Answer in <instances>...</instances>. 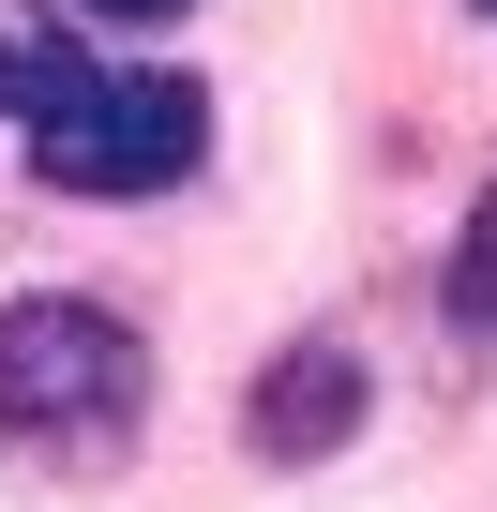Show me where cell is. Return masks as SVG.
I'll list each match as a JSON object with an SVG mask.
<instances>
[{
    "label": "cell",
    "mask_w": 497,
    "mask_h": 512,
    "mask_svg": "<svg viewBox=\"0 0 497 512\" xmlns=\"http://www.w3.org/2000/svg\"><path fill=\"white\" fill-rule=\"evenodd\" d=\"M362 422H377V362H362L347 332L272 347V362H257V392H241V452H257V467H332Z\"/></svg>",
    "instance_id": "3"
},
{
    "label": "cell",
    "mask_w": 497,
    "mask_h": 512,
    "mask_svg": "<svg viewBox=\"0 0 497 512\" xmlns=\"http://www.w3.org/2000/svg\"><path fill=\"white\" fill-rule=\"evenodd\" d=\"M16 151H31L46 196H91V211L181 196L211 166V76H181V61H91V91H61Z\"/></svg>",
    "instance_id": "2"
},
{
    "label": "cell",
    "mask_w": 497,
    "mask_h": 512,
    "mask_svg": "<svg viewBox=\"0 0 497 512\" xmlns=\"http://www.w3.org/2000/svg\"><path fill=\"white\" fill-rule=\"evenodd\" d=\"M437 302H452V332H497V181L467 196V226L437 256Z\"/></svg>",
    "instance_id": "5"
},
{
    "label": "cell",
    "mask_w": 497,
    "mask_h": 512,
    "mask_svg": "<svg viewBox=\"0 0 497 512\" xmlns=\"http://www.w3.org/2000/svg\"><path fill=\"white\" fill-rule=\"evenodd\" d=\"M76 16H91V31H181L196 0H76Z\"/></svg>",
    "instance_id": "6"
},
{
    "label": "cell",
    "mask_w": 497,
    "mask_h": 512,
    "mask_svg": "<svg viewBox=\"0 0 497 512\" xmlns=\"http://www.w3.org/2000/svg\"><path fill=\"white\" fill-rule=\"evenodd\" d=\"M482 16H497V0H482Z\"/></svg>",
    "instance_id": "7"
},
{
    "label": "cell",
    "mask_w": 497,
    "mask_h": 512,
    "mask_svg": "<svg viewBox=\"0 0 497 512\" xmlns=\"http://www.w3.org/2000/svg\"><path fill=\"white\" fill-rule=\"evenodd\" d=\"M91 61H106V46H91L76 0H0V121H16V136H31L61 91H91Z\"/></svg>",
    "instance_id": "4"
},
{
    "label": "cell",
    "mask_w": 497,
    "mask_h": 512,
    "mask_svg": "<svg viewBox=\"0 0 497 512\" xmlns=\"http://www.w3.org/2000/svg\"><path fill=\"white\" fill-rule=\"evenodd\" d=\"M151 422V347H136V317L121 302H91V287H16L0 302V437L16 452H121Z\"/></svg>",
    "instance_id": "1"
}]
</instances>
